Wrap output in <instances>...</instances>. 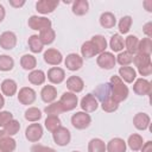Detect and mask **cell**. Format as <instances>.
Listing matches in <instances>:
<instances>
[{
    "mask_svg": "<svg viewBox=\"0 0 152 152\" xmlns=\"http://www.w3.org/2000/svg\"><path fill=\"white\" fill-rule=\"evenodd\" d=\"M109 83H110V88H112V97L118 103L125 101L127 99V96H128V88L124 83V81L119 76L113 75L110 77Z\"/></svg>",
    "mask_w": 152,
    "mask_h": 152,
    "instance_id": "6da1fadb",
    "label": "cell"
},
{
    "mask_svg": "<svg viewBox=\"0 0 152 152\" xmlns=\"http://www.w3.org/2000/svg\"><path fill=\"white\" fill-rule=\"evenodd\" d=\"M133 63L137 66V69L141 76H150L151 75V72H152L151 55L135 53L133 57Z\"/></svg>",
    "mask_w": 152,
    "mask_h": 152,
    "instance_id": "7a4b0ae2",
    "label": "cell"
},
{
    "mask_svg": "<svg viewBox=\"0 0 152 152\" xmlns=\"http://www.w3.org/2000/svg\"><path fill=\"white\" fill-rule=\"evenodd\" d=\"M91 122V118L88 113L86 112H76L72 116H71V125L76 128V129H84L87 127H89Z\"/></svg>",
    "mask_w": 152,
    "mask_h": 152,
    "instance_id": "3957f363",
    "label": "cell"
},
{
    "mask_svg": "<svg viewBox=\"0 0 152 152\" xmlns=\"http://www.w3.org/2000/svg\"><path fill=\"white\" fill-rule=\"evenodd\" d=\"M58 102L62 106L64 112H70L76 108V106L78 103V99H77L76 94H74L71 91H65V93H63V95L61 96Z\"/></svg>",
    "mask_w": 152,
    "mask_h": 152,
    "instance_id": "277c9868",
    "label": "cell"
},
{
    "mask_svg": "<svg viewBox=\"0 0 152 152\" xmlns=\"http://www.w3.org/2000/svg\"><path fill=\"white\" fill-rule=\"evenodd\" d=\"M28 27L36 31H43L45 28L51 27V20L48 19L46 17H38V15H31L28 18Z\"/></svg>",
    "mask_w": 152,
    "mask_h": 152,
    "instance_id": "5b68a950",
    "label": "cell"
},
{
    "mask_svg": "<svg viewBox=\"0 0 152 152\" xmlns=\"http://www.w3.org/2000/svg\"><path fill=\"white\" fill-rule=\"evenodd\" d=\"M52 138L58 146H66L71 140V134L66 127L61 126L55 132H52Z\"/></svg>",
    "mask_w": 152,
    "mask_h": 152,
    "instance_id": "8992f818",
    "label": "cell"
},
{
    "mask_svg": "<svg viewBox=\"0 0 152 152\" xmlns=\"http://www.w3.org/2000/svg\"><path fill=\"white\" fill-rule=\"evenodd\" d=\"M96 63L100 68L102 69H113L115 66V63H116V59H115V56L109 52V51H104V52H101L99 53L97 58H96Z\"/></svg>",
    "mask_w": 152,
    "mask_h": 152,
    "instance_id": "52a82bcc",
    "label": "cell"
},
{
    "mask_svg": "<svg viewBox=\"0 0 152 152\" xmlns=\"http://www.w3.org/2000/svg\"><path fill=\"white\" fill-rule=\"evenodd\" d=\"M25 137L31 142H37L43 137V127L40 124H31L26 127Z\"/></svg>",
    "mask_w": 152,
    "mask_h": 152,
    "instance_id": "ba28073f",
    "label": "cell"
},
{
    "mask_svg": "<svg viewBox=\"0 0 152 152\" xmlns=\"http://www.w3.org/2000/svg\"><path fill=\"white\" fill-rule=\"evenodd\" d=\"M133 91H134L137 95H140V96L150 95L151 91H152L151 82L147 81L146 78H142V77L135 80V82H134V84H133Z\"/></svg>",
    "mask_w": 152,
    "mask_h": 152,
    "instance_id": "9c48e42d",
    "label": "cell"
},
{
    "mask_svg": "<svg viewBox=\"0 0 152 152\" xmlns=\"http://www.w3.org/2000/svg\"><path fill=\"white\" fill-rule=\"evenodd\" d=\"M36 100V91L30 87H23L18 93V101L21 104H32Z\"/></svg>",
    "mask_w": 152,
    "mask_h": 152,
    "instance_id": "30bf717a",
    "label": "cell"
},
{
    "mask_svg": "<svg viewBox=\"0 0 152 152\" xmlns=\"http://www.w3.org/2000/svg\"><path fill=\"white\" fill-rule=\"evenodd\" d=\"M17 45V36L12 31H6L0 34V48L4 50H12Z\"/></svg>",
    "mask_w": 152,
    "mask_h": 152,
    "instance_id": "8fae6325",
    "label": "cell"
},
{
    "mask_svg": "<svg viewBox=\"0 0 152 152\" xmlns=\"http://www.w3.org/2000/svg\"><path fill=\"white\" fill-rule=\"evenodd\" d=\"M64 64L68 70L76 71L80 70L81 66L83 65V58L77 53H69L64 59Z\"/></svg>",
    "mask_w": 152,
    "mask_h": 152,
    "instance_id": "7c38bea8",
    "label": "cell"
},
{
    "mask_svg": "<svg viewBox=\"0 0 152 152\" xmlns=\"http://www.w3.org/2000/svg\"><path fill=\"white\" fill-rule=\"evenodd\" d=\"M81 108L83 112L86 113H91V112H95L99 107V102H97V99L93 95V94H87L86 96L82 97L81 100Z\"/></svg>",
    "mask_w": 152,
    "mask_h": 152,
    "instance_id": "4fadbf2b",
    "label": "cell"
},
{
    "mask_svg": "<svg viewBox=\"0 0 152 152\" xmlns=\"http://www.w3.org/2000/svg\"><path fill=\"white\" fill-rule=\"evenodd\" d=\"M58 4H59L58 0H39L36 4V8L39 13L48 14V13L53 12L56 7L58 6Z\"/></svg>",
    "mask_w": 152,
    "mask_h": 152,
    "instance_id": "5bb4252c",
    "label": "cell"
},
{
    "mask_svg": "<svg viewBox=\"0 0 152 152\" xmlns=\"http://www.w3.org/2000/svg\"><path fill=\"white\" fill-rule=\"evenodd\" d=\"M44 61L50 64V65H59L63 61V56L62 53L57 50V49H48L45 52H44Z\"/></svg>",
    "mask_w": 152,
    "mask_h": 152,
    "instance_id": "9a60e30c",
    "label": "cell"
},
{
    "mask_svg": "<svg viewBox=\"0 0 152 152\" xmlns=\"http://www.w3.org/2000/svg\"><path fill=\"white\" fill-rule=\"evenodd\" d=\"M151 122V118L146 113H137L133 118V125L139 131H145L148 128Z\"/></svg>",
    "mask_w": 152,
    "mask_h": 152,
    "instance_id": "2e32d148",
    "label": "cell"
},
{
    "mask_svg": "<svg viewBox=\"0 0 152 152\" xmlns=\"http://www.w3.org/2000/svg\"><path fill=\"white\" fill-rule=\"evenodd\" d=\"M65 78V71L62 68L53 66L48 71V80L53 84H59Z\"/></svg>",
    "mask_w": 152,
    "mask_h": 152,
    "instance_id": "e0dca14e",
    "label": "cell"
},
{
    "mask_svg": "<svg viewBox=\"0 0 152 152\" xmlns=\"http://www.w3.org/2000/svg\"><path fill=\"white\" fill-rule=\"evenodd\" d=\"M126 141L121 138H113L106 145L107 152H126Z\"/></svg>",
    "mask_w": 152,
    "mask_h": 152,
    "instance_id": "ac0fdd59",
    "label": "cell"
},
{
    "mask_svg": "<svg viewBox=\"0 0 152 152\" xmlns=\"http://www.w3.org/2000/svg\"><path fill=\"white\" fill-rule=\"evenodd\" d=\"M66 88H68L71 93H74V94L81 93V91L83 90V88H84V82H83V80H82L81 77H78V76H70V77L66 80Z\"/></svg>",
    "mask_w": 152,
    "mask_h": 152,
    "instance_id": "d6986e66",
    "label": "cell"
},
{
    "mask_svg": "<svg viewBox=\"0 0 152 152\" xmlns=\"http://www.w3.org/2000/svg\"><path fill=\"white\" fill-rule=\"evenodd\" d=\"M40 97L45 103H51L57 97V89L51 84L44 86L40 91Z\"/></svg>",
    "mask_w": 152,
    "mask_h": 152,
    "instance_id": "ffe728a7",
    "label": "cell"
},
{
    "mask_svg": "<svg viewBox=\"0 0 152 152\" xmlns=\"http://www.w3.org/2000/svg\"><path fill=\"white\" fill-rule=\"evenodd\" d=\"M95 96L96 99H99L101 102L112 97V88H110V83H102V84H99L95 89Z\"/></svg>",
    "mask_w": 152,
    "mask_h": 152,
    "instance_id": "44dd1931",
    "label": "cell"
},
{
    "mask_svg": "<svg viewBox=\"0 0 152 152\" xmlns=\"http://www.w3.org/2000/svg\"><path fill=\"white\" fill-rule=\"evenodd\" d=\"M119 75V77L126 83H133V81H135L137 77V72L132 66H120Z\"/></svg>",
    "mask_w": 152,
    "mask_h": 152,
    "instance_id": "7402d4cb",
    "label": "cell"
},
{
    "mask_svg": "<svg viewBox=\"0 0 152 152\" xmlns=\"http://www.w3.org/2000/svg\"><path fill=\"white\" fill-rule=\"evenodd\" d=\"M18 90V86H17V82L14 80H11V78H6L2 81L1 83V91L4 95L6 96H13Z\"/></svg>",
    "mask_w": 152,
    "mask_h": 152,
    "instance_id": "603a6c76",
    "label": "cell"
},
{
    "mask_svg": "<svg viewBox=\"0 0 152 152\" xmlns=\"http://www.w3.org/2000/svg\"><path fill=\"white\" fill-rule=\"evenodd\" d=\"M27 78H28L30 83H32V84H34V86H40V84H43V83L45 82L46 75H45V72H44L43 70L34 69V70H32V71L28 74Z\"/></svg>",
    "mask_w": 152,
    "mask_h": 152,
    "instance_id": "cb8c5ba5",
    "label": "cell"
},
{
    "mask_svg": "<svg viewBox=\"0 0 152 152\" xmlns=\"http://www.w3.org/2000/svg\"><path fill=\"white\" fill-rule=\"evenodd\" d=\"M116 24V18L112 12H103L100 15V25L104 28H113Z\"/></svg>",
    "mask_w": 152,
    "mask_h": 152,
    "instance_id": "d4e9b609",
    "label": "cell"
},
{
    "mask_svg": "<svg viewBox=\"0 0 152 152\" xmlns=\"http://www.w3.org/2000/svg\"><path fill=\"white\" fill-rule=\"evenodd\" d=\"M127 145H128V147H129L132 151H134V152H135V151H139V150L142 147V145H144L142 137H141L140 134H137V133L131 134V135L128 137Z\"/></svg>",
    "mask_w": 152,
    "mask_h": 152,
    "instance_id": "484cf974",
    "label": "cell"
},
{
    "mask_svg": "<svg viewBox=\"0 0 152 152\" xmlns=\"http://www.w3.org/2000/svg\"><path fill=\"white\" fill-rule=\"evenodd\" d=\"M72 13L76 15H84L89 10V4L87 0H76L72 2Z\"/></svg>",
    "mask_w": 152,
    "mask_h": 152,
    "instance_id": "4316f807",
    "label": "cell"
},
{
    "mask_svg": "<svg viewBox=\"0 0 152 152\" xmlns=\"http://www.w3.org/2000/svg\"><path fill=\"white\" fill-rule=\"evenodd\" d=\"M38 37H39L40 42L43 43V45H49V44L53 43V40L56 38V32L51 27L50 28H45V30H43V31L39 32Z\"/></svg>",
    "mask_w": 152,
    "mask_h": 152,
    "instance_id": "83f0119b",
    "label": "cell"
},
{
    "mask_svg": "<svg viewBox=\"0 0 152 152\" xmlns=\"http://www.w3.org/2000/svg\"><path fill=\"white\" fill-rule=\"evenodd\" d=\"M109 46H110L112 51H114V52H121L124 50L125 43H124V38L121 37L120 33H115L112 36V38L109 40Z\"/></svg>",
    "mask_w": 152,
    "mask_h": 152,
    "instance_id": "f1b7e54d",
    "label": "cell"
},
{
    "mask_svg": "<svg viewBox=\"0 0 152 152\" xmlns=\"http://www.w3.org/2000/svg\"><path fill=\"white\" fill-rule=\"evenodd\" d=\"M19 129H20V124H19V121L15 120V119L10 120V121L2 127V131H4L5 134L8 135V137L15 135V134L19 132Z\"/></svg>",
    "mask_w": 152,
    "mask_h": 152,
    "instance_id": "f546056e",
    "label": "cell"
},
{
    "mask_svg": "<svg viewBox=\"0 0 152 152\" xmlns=\"http://www.w3.org/2000/svg\"><path fill=\"white\" fill-rule=\"evenodd\" d=\"M125 48H126V51L132 53V55H135L137 53V50H138V44H139V39L133 36V34H129L126 37L125 39Z\"/></svg>",
    "mask_w": 152,
    "mask_h": 152,
    "instance_id": "4dcf8cb0",
    "label": "cell"
},
{
    "mask_svg": "<svg viewBox=\"0 0 152 152\" xmlns=\"http://www.w3.org/2000/svg\"><path fill=\"white\" fill-rule=\"evenodd\" d=\"M27 43H28V48H30V50H31L33 53H39V52L43 51L44 45H43V43L40 42L38 34H32V36H30Z\"/></svg>",
    "mask_w": 152,
    "mask_h": 152,
    "instance_id": "1f68e13d",
    "label": "cell"
},
{
    "mask_svg": "<svg viewBox=\"0 0 152 152\" xmlns=\"http://www.w3.org/2000/svg\"><path fill=\"white\" fill-rule=\"evenodd\" d=\"M90 42L94 44V46H95V49L97 51V55L106 51V49H107V40H106V38L103 36H101V34L93 36Z\"/></svg>",
    "mask_w": 152,
    "mask_h": 152,
    "instance_id": "d6a6232c",
    "label": "cell"
},
{
    "mask_svg": "<svg viewBox=\"0 0 152 152\" xmlns=\"http://www.w3.org/2000/svg\"><path fill=\"white\" fill-rule=\"evenodd\" d=\"M20 65L25 70H34V68L37 65V59L33 55L26 53L20 58Z\"/></svg>",
    "mask_w": 152,
    "mask_h": 152,
    "instance_id": "836d02e7",
    "label": "cell"
},
{
    "mask_svg": "<svg viewBox=\"0 0 152 152\" xmlns=\"http://www.w3.org/2000/svg\"><path fill=\"white\" fill-rule=\"evenodd\" d=\"M88 152H106V144L100 138H93L88 144Z\"/></svg>",
    "mask_w": 152,
    "mask_h": 152,
    "instance_id": "e575fe53",
    "label": "cell"
},
{
    "mask_svg": "<svg viewBox=\"0 0 152 152\" xmlns=\"http://www.w3.org/2000/svg\"><path fill=\"white\" fill-rule=\"evenodd\" d=\"M81 53H82V57L84 58H91L94 57L95 55H97V51L94 46V44L88 40V42H84L81 46Z\"/></svg>",
    "mask_w": 152,
    "mask_h": 152,
    "instance_id": "d590c367",
    "label": "cell"
},
{
    "mask_svg": "<svg viewBox=\"0 0 152 152\" xmlns=\"http://www.w3.org/2000/svg\"><path fill=\"white\" fill-rule=\"evenodd\" d=\"M151 52H152V39H150V38H142L141 40H139L137 53L151 55Z\"/></svg>",
    "mask_w": 152,
    "mask_h": 152,
    "instance_id": "8d00e7d4",
    "label": "cell"
},
{
    "mask_svg": "<svg viewBox=\"0 0 152 152\" xmlns=\"http://www.w3.org/2000/svg\"><path fill=\"white\" fill-rule=\"evenodd\" d=\"M45 127L48 131H50L51 133L55 132L58 127H61V120L58 116H55V115H48L46 119H45Z\"/></svg>",
    "mask_w": 152,
    "mask_h": 152,
    "instance_id": "74e56055",
    "label": "cell"
},
{
    "mask_svg": "<svg viewBox=\"0 0 152 152\" xmlns=\"http://www.w3.org/2000/svg\"><path fill=\"white\" fill-rule=\"evenodd\" d=\"M0 147L6 152H13L15 150V147H17V142L12 137L5 135L0 140Z\"/></svg>",
    "mask_w": 152,
    "mask_h": 152,
    "instance_id": "f35d334b",
    "label": "cell"
},
{
    "mask_svg": "<svg viewBox=\"0 0 152 152\" xmlns=\"http://www.w3.org/2000/svg\"><path fill=\"white\" fill-rule=\"evenodd\" d=\"M25 119L31 122H37L42 119V112L37 107H28L25 112Z\"/></svg>",
    "mask_w": 152,
    "mask_h": 152,
    "instance_id": "ab89813d",
    "label": "cell"
},
{
    "mask_svg": "<svg viewBox=\"0 0 152 152\" xmlns=\"http://www.w3.org/2000/svg\"><path fill=\"white\" fill-rule=\"evenodd\" d=\"M133 57H134V55H132V53H129V52H127V51H121V52H119V55L115 57V59H116V62H118L121 66H128V65L133 62Z\"/></svg>",
    "mask_w": 152,
    "mask_h": 152,
    "instance_id": "60d3db41",
    "label": "cell"
},
{
    "mask_svg": "<svg viewBox=\"0 0 152 152\" xmlns=\"http://www.w3.org/2000/svg\"><path fill=\"white\" fill-rule=\"evenodd\" d=\"M14 66V61L8 55H0V70L1 71H10Z\"/></svg>",
    "mask_w": 152,
    "mask_h": 152,
    "instance_id": "b9f144b4",
    "label": "cell"
},
{
    "mask_svg": "<svg viewBox=\"0 0 152 152\" xmlns=\"http://www.w3.org/2000/svg\"><path fill=\"white\" fill-rule=\"evenodd\" d=\"M118 26H119V32H120V33H122V34L127 33V32L131 30V26H132V18H131L129 15L122 17V18L120 19Z\"/></svg>",
    "mask_w": 152,
    "mask_h": 152,
    "instance_id": "7bdbcfd3",
    "label": "cell"
},
{
    "mask_svg": "<svg viewBox=\"0 0 152 152\" xmlns=\"http://www.w3.org/2000/svg\"><path fill=\"white\" fill-rule=\"evenodd\" d=\"M101 107H102V109L104 112L113 113V112H115L119 108V103L113 97H109V99H107V100H104V101L101 102Z\"/></svg>",
    "mask_w": 152,
    "mask_h": 152,
    "instance_id": "ee69618b",
    "label": "cell"
},
{
    "mask_svg": "<svg viewBox=\"0 0 152 152\" xmlns=\"http://www.w3.org/2000/svg\"><path fill=\"white\" fill-rule=\"evenodd\" d=\"M44 112L48 114V115H55V116H58L59 114H62L64 110L62 108V106L59 104V102H51L48 107H45Z\"/></svg>",
    "mask_w": 152,
    "mask_h": 152,
    "instance_id": "f6af8a7d",
    "label": "cell"
},
{
    "mask_svg": "<svg viewBox=\"0 0 152 152\" xmlns=\"http://www.w3.org/2000/svg\"><path fill=\"white\" fill-rule=\"evenodd\" d=\"M32 152H56L53 148L48 147V146H43V145H34L32 147Z\"/></svg>",
    "mask_w": 152,
    "mask_h": 152,
    "instance_id": "bcb514c9",
    "label": "cell"
},
{
    "mask_svg": "<svg viewBox=\"0 0 152 152\" xmlns=\"http://www.w3.org/2000/svg\"><path fill=\"white\" fill-rule=\"evenodd\" d=\"M142 31L146 34V38H150L151 39V37H152V23L151 21L146 23L144 25V27H142Z\"/></svg>",
    "mask_w": 152,
    "mask_h": 152,
    "instance_id": "7dc6e473",
    "label": "cell"
},
{
    "mask_svg": "<svg viewBox=\"0 0 152 152\" xmlns=\"http://www.w3.org/2000/svg\"><path fill=\"white\" fill-rule=\"evenodd\" d=\"M140 150H141V152H152V141L144 142V145Z\"/></svg>",
    "mask_w": 152,
    "mask_h": 152,
    "instance_id": "c3c4849f",
    "label": "cell"
},
{
    "mask_svg": "<svg viewBox=\"0 0 152 152\" xmlns=\"http://www.w3.org/2000/svg\"><path fill=\"white\" fill-rule=\"evenodd\" d=\"M10 5L13 6V7H15V8H19V7H21V6L25 5V1H24V0H20V1H17V0H10Z\"/></svg>",
    "mask_w": 152,
    "mask_h": 152,
    "instance_id": "681fc988",
    "label": "cell"
},
{
    "mask_svg": "<svg viewBox=\"0 0 152 152\" xmlns=\"http://www.w3.org/2000/svg\"><path fill=\"white\" fill-rule=\"evenodd\" d=\"M144 6L147 12H152V0H146L144 1Z\"/></svg>",
    "mask_w": 152,
    "mask_h": 152,
    "instance_id": "f907efd6",
    "label": "cell"
},
{
    "mask_svg": "<svg viewBox=\"0 0 152 152\" xmlns=\"http://www.w3.org/2000/svg\"><path fill=\"white\" fill-rule=\"evenodd\" d=\"M5 15H6V12H5V8H4V6L0 4V23L5 19Z\"/></svg>",
    "mask_w": 152,
    "mask_h": 152,
    "instance_id": "816d5d0a",
    "label": "cell"
},
{
    "mask_svg": "<svg viewBox=\"0 0 152 152\" xmlns=\"http://www.w3.org/2000/svg\"><path fill=\"white\" fill-rule=\"evenodd\" d=\"M5 106V99H4V95L0 93V109Z\"/></svg>",
    "mask_w": 152,
    "mask_h": 152,
    "instance_id": "f5cc1de1",
    "label": "cell"
},
{
    "mask_svg": "<svg viewBox=\"0 0 152 152\" xmlns=\"http://www.w3.org/2000/svg\"><path fill=\"white\" fill-rule=\"evenodd\" d=\"M5 135H6V134H5V132H4L2 129H0V140H1V139H2Z\"/></svg>",
    "mask_w": 152,
    "mask_h": 152,
    "instance_id": "db71d44e",
    "label": "cell"
},
{
    "mask_svg": "<svg viewBox=\"0 0 152 152\" xmlns=\"http://www.w3.org/2000/svg\"><path fill=\"white\" fill-rule=\"evenodd\" d=\"M0 152H6V151H4V150H2L1 147H0Z\"/></svg>",
    "mask_w": 152,
    "mask_h": 152,
    "instance_id": "11a10c76",
    "label": "cell"
},
{
    "mask_svg": "<svg viewBox=\"0 0 152 152\" xmlns=\"http://www.w3.org/2000/svg\"><path fill=\"white\" fill-rule=\"evenodd\" d=\"M71 152H80V151H71Z\"/></svg>",
    "mask_w": 152,
    "mask_h": 152,
    "instance_id": "9f6ffc18",
    "label": "cell"
}]
</instances>
